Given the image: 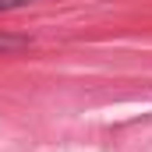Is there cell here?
Listing matches in <instances>:
<instances>
[{"label": "cell", "instance_id": "cell-1", "mask_svg": "<svg viewBox=\"0 0 152 152\" xmlns=\"http://www.w3.org/2000/svg\"><path fill=\"white\" fill-rule=\"evenodd\" d=\"M28 46H32V39L11 36V32H0V57H4V53H18V50H28Z\"/></svg>", "mask_w": 152, "mask_h": 152}, {"label": "cell", "instance_id": "cell-2", "mask_svg": "<svg viewBox=\"0 0 152 152\" xmlns=\"http://www.w3.org/2000/svg\"><path fill=\"white\" fill-rule=\"evenodd\" d=\"M25 4H36V0H0V14H7V11H18V7H25Z\"/></svg>", "mask_w": 152, "mask_h": 152}]
</instances>
